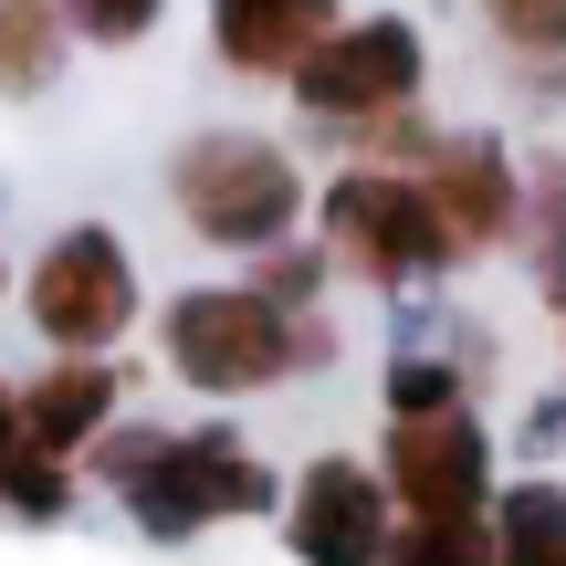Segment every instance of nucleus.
I'll list each match as a JSON object with an SVG mask.
<instances>
[{
    "mask_svg": "<svg viewBox=\"0 0 566 566\" xmlns=\"http://www.w3.org/2000/svg\"><path fill=\"white\" fill-rule=\"evenodd\" d=\"M105 483L137 504L147 535H200L231 525V514H273V472L242 451V430H126V441L95 451Z\"/></svg>",
    "mask_w": 566,
    "mask_h": 566,
    "instance_id": "nucleus-2",
    "label": "nucleus"
},
{
    "mask_svg": "<svg viewBox=\"0 0 566 566\" xmlns=\"http://www.w3.org/2000/svg\"><path fill=\"white\" fill-rule=\"evenodd\" d=\"M11 441H21V388L0 378V451H11Z\"/></svg>",
    "mask_w": 566,
    "mask_h": 566,
    "instance_id": "nucleus-21",
    "label": "nucleus"
},
{
    "mask_svg": "<svg viewBox=\"0 0 566 566\" xmlns=\"http://www.w3.org/2000/svg\"><path fill=\"white\" fill-rule=\"evenodd\" d=\"M525 252H535V283L566 304V158L525 168Z\"/></svg>",
    "mask_w": 566,
    "mask_h": 566,
    "instance_id": "nucleus-15",
    "label": "nucleus"
},
{
    "mask_svg": "<svg viewBox=\"0 0 566 566\" xmlns=\"http://www.w3.org/2000/svg\"><path fill=\"white\" fill-rule=\"evenodd\" d=\"M158 336H168V367H179L200 399H252V388H283L294 367L336 357L325 315L273 304L263 283H189V294L168 304Z\"/></svg>",
    "mask_w": 566,
    "mask_h": 566,
    "instance_id": "nucleus-1",
    "label": "nucleus"
},
{
    "mask_svg": "<svg viewBox=\"0 0 566 566\" xmlns=\"http://www.w3.org/2000/svg\"><path fill=\"white\" fill-rule=\"evenodd\" d=\"M168 0H63V21H74V42H105V53H126V42L158 32Z\"/></svg>",
    "mask_w": 566,
    "mask_h": 566,
    "instance_id": "nucleus-18",
    "label": "nucleus"
},
{
    "mask_svg": "<svg viewBox=\"0 0 566 566\" xmlns=\"http://www.w3.org/2000/svg\"><path fill=\"white\" fill-rule=\"evenodd\" d=\"M315 283H325V252H283L273 242V263H263V294L273 304H315Z\"/></svg>",
    "mask_w": 566,
    "mask_h": 566,
    "instance_id": "nucleus-20",
    "label": "nucleus"
},
{
    "mask_svg": "<svg viewBox=\"0 0 566 566\" xmlns=\"http://www.w3.org/2000/svg\"><path fill=\"white\" fill-rule=\"evenodd\" d=\"M388 493H399V514H483V493H493L483 420L462 399L388 409Z\"/></svg>",
    "mask_w": 566,
    "mask_h": 566,
    "instance_id": "nucleus-7",
    "label": "nucleus"
},
{
    "mask_svg": "<svg viewBox=\"0 0 566 566\" xmlns=\"http://www.w3.org/2000/svg\"><path fill=\"white\" fill-rule=\"evenodd\" d=\"M63 493H74V472H63L53 462V451H0V504H11V514H32V525H53V514H63Z\"/></svg>",
    "mask_w": 566,
    "mask_h": 566,
    "instance_id": "nucleus-17",
    "label": "nucleus"
},
{
    "mask_svg": "<svg viewBox=\"0 0 566 566\" xmlns=\"http://www.w3.org/2000/svg\"><path fill=\"white\" fill-rule=\"evenodd\" d=\"M378 566H493V525L483 514H409Z\"/></svg>",
    "mask_w": 566,
    "mask_h": 566,
    "instance_id": "nucleus-14",
    "label": "nucleus"
},
{
    "mask_svg": "<svg viewBox=\"0 0 566 566\" xmlns=\"http://www.w3.org/2000/svg\"><path fill=\"white\" fill-rule=\"evenodd\" d=\"M346 0H210V42H221L231 74H273L294 84V63L336 32Z\"/></svg>",
    "mask_w": 566,
    "mask_h": 566,
    "instance_id": "nucleus-10",
    "label": "nucleus"
},
{
    "mask_svg": "<svg viewBox=\"0 0 566 566\" xmlns=\"http://www.w3.org/2000/svg\"><path fill=\"white\" fill-rule=\"evenodd\" d=\"M420 74H430L420 32H409L399 11H367V21H336V32L294 63V95H304V116H325V126H388V116L420 105Z\"/></svg>",
    "mask_w": 566,
    "mask_h": 566,
    "instance_id": "nucleus-5",
    "label": "nucleus"
},
{
    "mask_svg": "<svg viewBox=\"0 0 566 566\" xmlns=\"http://www.w3.org/2000/svg\"><path fill=\"white\" fill-rule=\"evenodd\" d=\"M105 420H116V367L105 357H63V367H42V378L21 388V451L74 462V451H95Z\"/></svg>",
    "mask_w": 566,
    "mask_h": 566,
    "instance_id": "nucleus-11",
    "label": "nucleus"
},
{
    "mask_svg": "<svg viewBox=\"0 0 566 566\" xmlns=\"http://www.w3.org/2000/svg\"><path fill=\"white\" fill-rule=\"evenodd\" d=\"M0 283H11V273H0Z\"/></svg>",
    "mask_w": 566,
    "mask_h": 566,
    "instance_id": "nucleus-22",
    "label": "nucleus"
},
{
    "mask_svg": "<svg viewBox=\"0 0 566 566\" xmlns=\"http://www.w3.org/2000/svg\"><path fill=\"white\" fill-rule=\"evenodd\" d=\"M325 263L378 283V294H399V283L451 273L462 242H451V221H441L420 168H346V179H325Z\"/></svg>",
    "mask_w": 566,
    "mask_h": 566,
    "instance_id": "nucleus-3",
    "label": "nucleus"
},
{
    "mask_svg": "<svg viewBox=\"0 0 566 566\" xmlns=\"http://www.w3.org/2000/svg\"><path fill=\"white\" fill-rule=\"evenodd\" d=\"M493 566H566V493L556 483H514L493 504Z\"/></svg>",
    "mask_w": 566,
    "mask_h": 566,
    "instance_id": "nucleus-13",
    "label": "nucleus"
},
{
    "mask_svg": "<svg viewBox=\"0 0 566 566\" xmlns=\"http://www.w3.org/2000/svg\"><path fill=\"white\" fill-rule=\"evenodd\" d=\"M168 200H179V221L200 231V242L273 252L283 231H294V210H304V168L283 158L273 137H252V126H210V137H189L179 158H168Z\"/></svg>",
    "mask_w": 566,
    "mask_h": 566,
    "instance_id": "nucleus-4",
    "label": "nucleus"
},
{
    "mask_svg": "<svg viewBox=\"0 0 566 566\" xmlns=\"http://www.w3.org/2000/svg\"><path fill=\"white\" fill-rule=\"evenodd\" d=\"M441 399H462V378H451L441 357H399L388 367V409H441Z\"/></svg>",
    "mask_w": 566,
    "mask_h": 566,
    "instance_id": "nucleus-19",
    "label": "nucleus"
},
{
    "mask_svg": "<svg viewBox=\"0 0 566 566\" xmlns=\"http://www.w3.org/2000/svg\"><path fill=\"white\" fill-rule=\"evenodd\" d=\"M420 179H430V200H441V221H451L462 252H493V242L525 231V179H514V158L493 137H430Z\"/></svg>",
    "mask_w": 566,
    "mask_h": 566,
    "instance_id": "nucleus-9",
    "label": "nucleus"
},
{
    "mask_svg": "<svg viewBox=\"0 0 566 566\" xmlns=\"http://www.w3.org/2000/svg\"><path fill=\"white\" fill-rule=\"evenodd\" d=\"M399 493H388V472L346 462V451H325V462L294 472V504H283V546L304 566H378L388 535H399Z\"/></svg>",
    "mask_w": 566,
    "mask_h": 566,
    "instance_id": "nucleus-8",
    "label": "nucleus"
},
{
    "mask_svg": "<svg viewBox=\"0 0 566 566\" xmlns=\"http://www.w3.org/2000/svg\"><path fill=\"white\" fill-rule=\"evenodd\" d=\"M32 325L63 346V357H105V346L137 325V252L105 221H74L42 242L32 263Z\"/></svg>",
    "mask_w": 566,
    "mask_h": 566,
    "instance_id": "nucleus-6",
    "label": "nucleus"
},
{
    "mask_svg": "<svg viewBox=\"0 0 566 566\" xmlns=\"http://www.w3.org/2000/svg\"><path fill=\"white\" fill-rule=\"evenodd\" d=\"M483 21H493V42H504L514 63H566V0H483Z\"/></svg>",
    "mask_w": 566,
    "mask_h": 566,
    "instance_id": "nucleus-16",
    "label": "nucleus"
},
{
    "mask_svg": "<svg viewBox=\"0 0 566 566\" xmlns=\"http://www.w3.org/2000/svg\"><path fill=\"white\" fill-rule=\"evenodd\" d=\"M74 53V21L63 0H0V95H42Z\"/></svg>",
    "mask_w": 566,
    "mask_h": 566,
    "instance_id": "nucleus-12",
    "label": "nucleus"
}]
</instances>
